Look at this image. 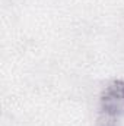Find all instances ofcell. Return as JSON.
Returning a JSON list of instances; mask_svg holds the SVG:
<instances>
[{
  "label": "cell",
  "instance_id": "1",
  "mask_svg": "<svg viewBox=\"0 0 124 126\" xmlns=\"http://www.w3.org/2000/svg\"><path fill=\"white\" fill-rule=\"evenodd\" d=\"M99 109L102 116L120 119L124 116V81L115 79L110 82L99 98Z\"/></svg>",
  "mask_w": 124,
  "mask_h": 126
}]
</instances>
